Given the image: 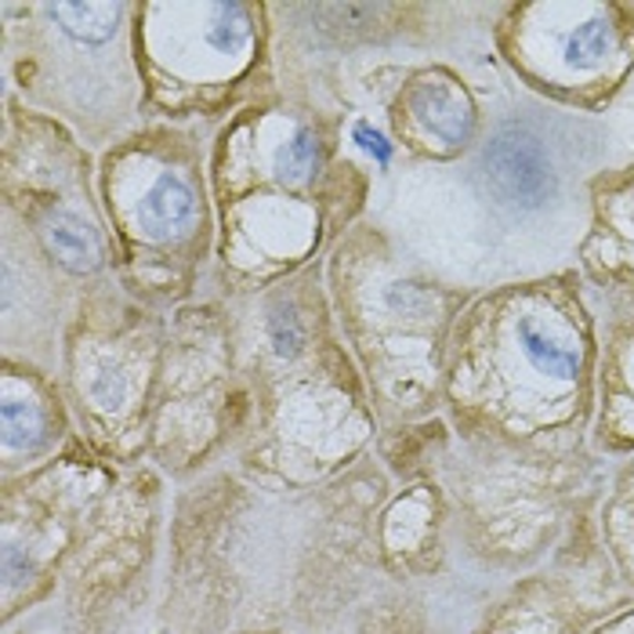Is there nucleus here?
Wrapping results in <instances>:
<instances>
[{"instance_id":"obj_1","label":"nucleus","mask_w":634,"mask_h":634,"mask_svg":"<svg viewBox=\"0 0 634 634\" xmlns=\"http://www.w3.org/2000/svg\"><path fill=\"white\" fill-rule=\"evenodd\" d=\"M482 168H486V182L493 193L515 203V207H540L555 193L548 149L526 127H504V131L493 135L486 152H482Z\"/></svg>"},{"instance_id":"obj_2","label":"nucleus","mask_w":634,"mask_h":634,"mask_svg":"<svg viewBox=\"0 0 634 634\" xmlns=\"http://www.w3.org/2000/svg\"><path fill=\"white\" fill-rule=\"evenodd\" d=\"M193 211H196L193 189L178 174H160L157 182L149 185L142 203H138V225H142V233L152 239H171L193 222Z\"/></svg>"},{"instance_id":"obj_3","label":"nucleus","mask_w":634,"mask_h":634,"mask_svg":"<svg viewBox=\"0 0 634 634\" xmlns=\"http://www.w3.org/2000/svg\"><path fill=\"white\" fill-rule=\"evenodd\" d=\"M413 112L425 123V131L442 138V142H461L472 131V106H468L464 92H453L442 80H425L417 87Z\"/></svg>"},{"instance_id":"obj_4","label":"nucleus","mask_w":634,"mask_h":634,"mask_svg":"<svg viewBox=\"0 0 634 634\" xmlns=\"http://www.w3.org/2000/svg\"><path fill=\"white\" fill-rule=\"evenodd\" d=\"M518 348H523L526 363L537 374L551 380H573L580 370V352L562 330L540 320H523L518 323Z\"/></svg>"},{"instance_id":"obj_5","label":"nucleus","mask_w":634,"mask_h":634,"mask_svg":"<svg viewBox=\"0 0 634 634\" xmlns=\"http://www.w3.org/2000/svg\"><path fill=\"white\" fill-rule=\"evenodd\" d=\"M47 239L73 272L92 269L98 261V244H95L92 228H87L80 218H73V214H55V218L47 222Z\"/></svg>"},{"instance_id":"obj_6","label":"nucleus","mask_w":634,"mask_h":634,"mask_svg":"<svg viewBox=\"0 0 634 634\" xmlns=\"http://www.w3.org/2000/svg\"><path fill=\"white\" fill-rule=\"evenodd\" d=\"M51 15L66 25V33H73L76 41L95 44L112 33V22H117L120 8L117 4H55Z\"/></svg>"},{"instance_id":"obj_7","label":"nucleus","mask_w":634,"mask_h":634,"mask_svg":"<svg viewBox=\"0 0 634 634\" xmlns=\"http://www.w3.org/2000/svg\"><path fill=\"white\" fill-rule=\"evenodd\" d=\"M609 44H613V33L602 19H588L580 22L573 33L566 36V47H562V58L569 62L573 69H591L609 55Z\"/></svg>"},{"instance_id":"obj_8","label":"nucleus","mask_w":634,"mask_h":634,"mask_svg":"<svg viewBox=\"0 0 634 634\" xmlns=\"http://www.w3.org/2000/svg\"><path fill=\"white\" fill-rule=\"evenodd\" d=\"M214 15L218 19L207 25V44L218 51V55H236L250 36L247 8L244 4H222V8H214Z\"/></svg>"},{"instance_id":"obj_9","label":"nucleus","mask_w":634,"mask_h":634,"mask_svg":"<svg viewBox=\"0 0 634 634\" xmlns=\"http://www.w3.org/2000/svg\"><path fill=\"white\" fill-rule=\"evenodd\" d=\"M315 157H320V142H315L312 131H298L290 142H283V149L276 152V171L287 178H304L312 171Z\"/></svg>"},{"instance_id":"obj_10","label":"nucleus","mask_w":634,"mask_h":634,"mask_svg":"<svg viewBox=\"0 0 634 634\" xmlns=\"http://www.w3.org/2000/svg\"><path fill=\"white\" fill-rule=\"evenodd\" d=\"M36 428H41V425H36L33 410H25V406L15 402V399L4 402V442L11 450L22 447V442H30L36 436Z\"/></svg>"},{"instance_id":"obj_11","label":"nucleus","mask_w":634,"mask_h":634,"mask_svg":"<svg viewBox=\"0 0 634 634\" xmlns=\"http://www.w3.org/2000/svg\"><path fill=\"white\" fill-rule=\"evenodd\" d=\"M92 391H95V399H98L101 406L123 402V391H127L123 374L117 370V366H101V370L95 374V380H92Z\"/></svg>"},{"instance_id":"obj_12","label":"nucleus","mask_w":634,"mask_h":634,"mask_svg":"<svg viewBox=\"0 0 634 634\" xmlns=\"http://www.w3.org/2000/svg\"><path fill=\"white\" fill-rule=\"evenodd\" d=\"M355 138H359V146L366 149V152H370V157H377L380 163H385L388 160V142H385V135H380V131H374V127H366V123H359V127H355Z\"/></svg>"},{"instance_id":"obj_13","label":"nucleus","mask_w":634,"mask_h":634,"mask_svg":"<svg viewBox=\"0 0 634 634\" xmlns=\"http://www.w3.org/2000/svg\"><path fill=\"white\" fill-rule=\"evenodd\" d=\"M294 348H298V326H294V320H283V315H279L276 320V352L290 355Z\"/></svg>"}]
</instances>
